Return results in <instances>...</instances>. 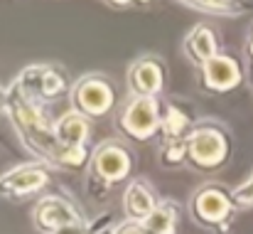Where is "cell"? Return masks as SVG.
Masks as SVG:
<instances>
[{
	"label": "cell",
	"instance_id": "6da1fadb",
	"mask_svg": "<svg viewBox=\"0 0 253 234\" xmlns=\"http://www.w3.org/2000/svg\"><path fill=\"white\" fill-rule=\"evenodd\" d=\"M155 118H158V111H155V104L150 99H140L135 101L128 114H126V126L128 131H133L135 136H148L155 126Z\"/></svg>",
	"mask_w": 253,
	"mask_h": 234
},
{
	"label": "cell",
	"instance_id": "7a4b0ae2",
	"mask_svg": "<svg viewBox=\"0 0 253 234\" xmlns=\"http://www.w3.org/2000/svg\"><path fill=\"white\" fill-rule=\"evenodd\" d=\"M37 222L40 227H47V230H54V227H74L77 222V215L59 200H47L40 205L37 210Z\"/></svg>",
	"mask_w": 253,
	"mask_h": 234
},
{
	"label": "cell",
	"instance_id": "3957f363",
	"mask_svg": "<svg viewBox=\"0 0 253 234\" xmlns=\"http://www.w3.org/2000/svg\"><path fill=\"white\" fill-rule=\"evenodd\" d=\"M192 153H194V158H197L199 163L214 165L219 158H224V141H221V136L214 133V131H202V133H197L194 141H192Z\"/></svg>",
	"mask_w": 253,
	"mask_h": 234
},
{
	"label": "cell",
	"instance_id": "277c9868",
	"mask_svg": "<svg viewBox=\"0 0 253 234\" xmlns=\"http://www.w3.org/2000/svg\"><path fill=\"white\" fill-rule=\"evenodd\" d=\"M77 99H79V104L84 106L86 111H91V114H101V111H106V109L111 106V101H113L108 86H103V84H98V81L82 84Z\"/></svg>",
	"mask_w": 253,
	"mask_h": 234
},
{
	"label": "cell",
	"instance_id": "5b68a950",
	"mask_svg": "<svg viewBox=\"0 0 253 234\" xmlns=\"http://www.w3.org/2000/svg\"><path fill=\"white\" fill-rule=\"evenodd\" d=\"M236 79H239V69H236V64H234L231 59L214 57V59L207 62V81H209L211 86L226 89V86L236 84Z\"/></svg>",
	"mask_w": 253,
	"mask_h": 234
},
{
	"label": "cell",
	"instance_id": "8992f818",
	"mask_svg": "<svg viewBox=\"0 0 253 234\" xmlns=\"http://www.w3.org/2000/svg\"><path fill=\"white\" fill-rule=\"evenodd\" d=\"M57 136L64 143V148H79V143L84 141L86 136V121L77 114H69L59 121L57 126Z\"/></svg>",
	"mask_w": 253,
	"mask_h": 234
},
{
	"label": "cell",
	"instance_id": "52a82bcc",
	"mask_svg": "<svg viewBox=\"0 0 253 234\" xmlns=\"http://www.w3.org/2000/svg\"><path fill=\"white\" fill-rule=\"evenodd\" d=\"M96 165L106 177H121L128 173V158L118 148H103L96 156Z\"/></svg>",
	"mask_w": 253,
	"mask_h": 234
},
{
	"label": "cell",
	"instance_id": "ba28073f",
	"mask_svg": "<svg viewBox=\"0 0 253 234\" xmlns=\"http://www.w3.org/2000/svg\"><path fill=\"white\" fill-rule=\"evenodd\" d=\"M126 205H128V212H130L133 217H150V215L155 212V210H153V200H150V195L143 190L140 182H135V185L128 190Z\"/></svg>",
	"mask_w": 253,
	"mask_h": 234
},
{
	"label": "cell",
	"instance_id": "9c48e42d",
	"mask_svg": "<svg viewBox=\"0 0 253 234\" xmlns=\"http://www.w3.org/2000/svg\"><path fill=\"white\" fill-rule=\"evenodd\" d=\"M133 84L140 94H153L160 86V69L155 64H138L133 72Z\"/></svg>",
	"mask_w": 253,
	"mask_h": 234
},
{
	"label": "cell",
	"instance_id": "30bf717a",
	"mask_svg": "<svg viewBox=\"0 0 253 234\" xmlns=\"http://www.w3.org/2000/svg\"><path fill=\"white\" fill-rule=\"evenodd\" d=\"M2 182L7 187H15V190H35L44 182V173H40V170H15Z\"/></svg>",
	"mask_w": 253,
	"mask_h": 234
},
{
	"label": "cell",
	"instance_id": "8fae6325",
	"mask_svg": "<svg viewBox=\"0 0 253 234\" xmlns=\"http://www.w3.org/2000/svg\"><path fill=\"white\" fill-rule=\"evenodd\" d=\"M197 202H199V212H202L207 220H219V217H224V212H226V200H224L219 192H214V190L199 195Z\"/></svg>",
	"mask_w": 253,
	"mask_h": 234
},
{
	"label": "cell",
	"instance_id": "7c38bea8",
	"mask_svg": "<svg viewBox=\"0 0 253 234\" xmlns=\"http://www.w3.org/2000/svg\"><path fill=\"white\" fill-rule=\"evenodd\" d=\"M189 47H192V52H194L199 59H207V57H211V52H214V40H211V35H209L207 30H197V32L192 35V40H189Z\"/></svg>",
	"mask_w": 253,
	"mask_h": 234
},
{
	"label": "cell",
	"instance_id": "4fadbf2b",
	"mask_svg": "<svg viewBox=\"0 0 253 234\" xmlns=\"http://www.w3.org/2000/svg\"><path fill=\"white\" fill-rule=\"evenodd\" d=\"M172 225V215L169 210H155L150 217H148V230L155 234H169V227Z\"/></svg>",
	"mask_w": 253,
	"mask_h": 234
},
{
	"label": "cell",
	"instance_id": "5bb4252c",
	"mask_svg": "<svg viewBox=\"0 0 253 234\" xmlns=\"http://www.w3.org/2000/svg\"><path fill=\"white\" fill-rule=\"evenodd\" d=\"M62 89V79L57 77V74H52V72H44L42 74V91L44 94H57Z\"/></svg>",
	"mask_w": 253,
	"mask_h": 234
},
{
	"label": "cell",
	"instance_id": "9a60e30c",
	"mask_svg": "<svg viewBox=\"0 0 253 234\" xmlns=\"http://www.w3.org/2000/svg\"><path fill=\"white\" fill-rule=\"evenodd\" d=\"M236 200H253V182L249 190H239V192H236Z\"/></svg>",
	"mask_w": 253,
	"mask_h": 234
},
{
	"label": "cell",
	"instance_id": "2e32d148",
	"mask_svg": "<svg viewBox=\"0 0 253 234\" xmlns=\"http://www.w3.org/2000/svg\"><path fill=\"white\" fill-rule=\"evenodd\" d=\"M118 234H145V232H143L140 227H135V225H128V227H123Z\"/></svg>",
	"mask_w": 253,
	"mask_h": 234
},
{
	"label": "cell",
	"instance_id": "e0dca14e",
	"mask_svg": "<svg viewBox=\"0 0 253 234\" xmlns=\"http://www.w3.org/2000/svg\"><path fill=\"white\" fill-rule=\"evenodd\" d=\"M59 234H82V232H79L77 227H67V230H62Z\"/></svg>",
	"mask_w": 253,
	"mask_h": 234
}]
</instances>
